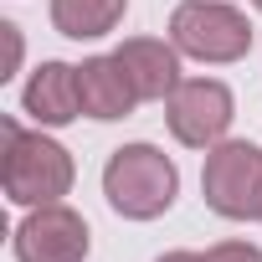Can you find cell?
I'll return each instance as SVG.
<instances>
[{
	"mask_svg": "<svg viewBox=\"0 0 262 262\" xmlns=\"http://www.w3.org/2000/svg\"><path fill=\"white\" fill-rule=\"evenodd\" d=\"M175 52H180V47H165V41L139 36V41H123L113 57H118V67L128 72V82H134L139 98H170V93L180 88V57H175Z\"/></svg>",
	"mask_w": 262,
	"mask_h": 262,
	"instance_id": "ba28073f",
	"label": "cell"
},
{
	"mask_svg": "<svg viewBox=\"0 0 262 262\" xmlns=\"http://www.w3.org/2000/svg\"><path fill=\"white\" fill-rule=\"evenodd\" d=\"M26 113H31L36 123H52V128L72 123V118L82 113L77 67H67V62H41L36 77L26 82Z\"/></svg>",
	"mask_w": 262,
	"mask_h": 262,
	"instance_id": "52a82bcc",
	"label": "cell"
},
{
	"mask_svg": "<svg viewBox=\"0 0 262 262\" xmlns=\"http://www.w3.org/2000/svg\"><path fill=\"white\" fill-rule=\"evenodd\" d=\"M231 93L216 77H190L170 93V134L190 149H216L231 128Z\"/></svg>",
	"mask_w": 262,
	"mask_h": 262,
	"instance_id": "5b68a950",
	"label": "cell"
},
{
	"mask_svg": "<svg viewBox=\"0 0 262 262\" xmlns=\"http://www.w3.org/2000/svg\"><path fill=\"white\" fill-rule=\"evenodd\" d=\"M123 6L128 0H52V21H57L62 36L93 41V36H108L123 21Z\"/></svg>",
	"mask_w": 262,
	"mask_h": 262,
	"instance_id": "30bf717a",
	"label": "cell"
},
{
	"mask_svg": "<svg viewBox=\"0 0 262 262\" xmlns=\"http://www.w3.org/2000/svg\"><path fill=\"white\" fill-rule=\"evenodd\" d=\"M16 257L21 262H82L88 257V221L67 206H36L16 226Z\"/></svg>",
	"mask_w": 262,
	"mask_h": 262,
	"instance_id": "8992f818",
	"label": "cell"
},
{
	"mask_svg": "<svg viewBox=\"0 0 262 262\" xmlns=\"http://www.w3.org/2000/svg\"><path fill=\"white\" fill-rule=\"evenodd\" d=\"M170 41L201 62H236L252 47V26L242 11L221 6V0H185L170 16Z\"/></svg>",
	"mask_w": 262,
	"mask_h": 262,
	"instance_id": "3957f363",
	"label": "cell"
},
{
	"mask_svg": "<svg viewBox=\"0 0 262 262\" xmlns=\"http://www.w3.org/2000/svg\"><path fill=\"white\" fill-rule=\"evenodd\" d=\"M0 139H6V195L16 206H52L72 190V155L62 144H52L47 134H26L16 118L0 123Z\"/></svg>",
	"mask_w": 262,
	"mask_h": 262,
	"instance_id": "7a4b0ae2",
	"label": "cell"
},
{
	"mask_svg": "<svg viewBox=\"0 0 262 262\" xmlns=\"http://www.w3.org/2000/svg\"><path fill=\"white\" fill-rule=\"evenodd\" d=\"M201 190H206V206L216 216H257L262 206V149L247 144V139H226L206 155V170H201Z\"/></svg>",
	"mask_w": 262,
	"mask_h": 262,
	"instance_id": "277c9868",
	"label": "cell"
},
{
	"mask_svg": "<svg viewBox=\"0 0 262 262\" xmlns=\"http://www.w3.org/2000/svg\"><path fill=\"white\" fill-rule=\"evenodd\" d=\"M160 262H206V252H165Z\"/></svg>",
	"mask_w": 262,
	"mask_h": 262,
	"instance_id": "4fadbf2b",
	"label": "cell"
},
{
	"mask_svg": "<svg viewBox=\"0 0 262 262\" xmlns=\"http://www.w3.org/2000/svg\"><path fill=\"white\" fill-rule=\"evenodd\" d=\"M257 216H262V206H257Z\"/></svg>",
	"mask_w": 262,
	"mask_h": 262,
	"instance_id": "9a60e30c",
	"label": "cell"
},
{
	"mask_svg": "<svg viewBox=\"0 0 262 262\" xmlns=\"http://www.w3.org/2000/svg\"><path fill=\"white\" fill-rule=\"evenodd\" d=\"M175 190H180V170L155 144H123V149H113V160L103 170V195L128 221L165 216L175 206Z\"/></svg>",
	"mask_w": 262,
	"mask_h": 262,
	"instance_id": "6da1fadb",
	"label": "cell"
},
{
	"mask_svg": "<svg viewBox=\"0 0 262 262\" xmlns=\"http://www.w3.org/2000/svg\"><path fill=\"white\" fill-rule=\"evenodd\" d=\"M206 262H262V252L252 242H221V247L206 252Z\"/></svg>",
	"mask_w": 262,
	"mask_h": 262,
	"instance_id": "8fae6325",
	"label": "cell"
},
{
	"mask_svg": "<svg viewBox=\"0 0 262 262\" xmlns=\"http://www.w3.org/2000/svg\"><path fill=\"white\" fill-rule=\"evenodd\" d=\"M0 36H6V72H0V77H11V72H16V62H21V31L6 21V26H0Z\"/></svg>",
	"mask_w": 262,
	"mask_h": 262,
	"instance_id": "7c38bea8",
	"label": "cell"
},
{
	"mask_svg": "<svg viewBox=\"0 0 262 262\" xmlns=\"http://www.w3.org/2000/svg\"><path fill=\"white\" fill-rule=\"evenodd\" d=\"M77 88H82V113H93V118H123L139 103V93L128 82V72L118 67V57H88L77 67Z\"/></svg>",
	"mask_w": 262,
	"mask_h": 262,
	"instance_id": "9c48e42d",
	"label": "cell"
},
{
	"mask_svg": "<svg viewBox=\"0 0 262 262\" xmlns=\"http://www.w3.org/2000/svg\"><path fill=\"white\" fill-rule=\"evenodd\" d=\"M257 11H262V0H257Z\"/></svg>",
	"mask_w": 262,
	"mask_h": 262,
	"instance_id": "5bb4252c",
	"label": "cell"
}]
</instances>
